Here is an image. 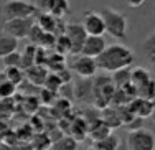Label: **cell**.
Masks as SVG:
<instances>
[{
  "instance_id": "cell-13",
  "label": "cell",
  "mask_w": 155,
  "mask_h": 150,
  "mask_svg": "<svg viewBox=\"0 0 155 150\" xmlns=\"http://www.w3.org/2000/svg\"><path fill=\"white\" fill-rule=\"evenodd\" d=\"M89 134V124L86 122L84 117H78L71 122L69 127V137H73L76 142H83Z\"/></svg>"
},
{
  "instance_id": "cell-7",
  "label": "cell",
  "mask_w": 155,
  "mask_h": 150,
  "mask_svg": "<svg viewBox=\"0 0 155 150\" xmlns=\"http://www.w3.org/2000/svg\"><path fill=\"white\" fill-rule=\"evenodd\" d=\"M69 69H71V73L79 76L81 79H91L97 73V64H96V60H93V58L76 54L69 63Z\"/></svg>"
},
{
  "instance_id": "cell-2",
  "label": "cell",
  "mask_w": 155,
  "mask_h": 150,
  "mask_svg": "<svg viewBox=\"0 0 155 150\" xmlns=\"http://www.w3.org/2000/svg\"><path fill=\"white\" fill-rule=\"evenodd\" d=\"M101 15L106 23V33H109L112 38L119 40V41H124L127 38V18L124 13L116 8L106 7L101 12Z\"/></svg>"
},
{
  "instance_id": "cell-19",
  "label": "cell",
  "mask_w": 155,
  "mask_h": 150,
  "mask_svg": "<svg viewBox=\"0 0 155 150\" xmlns=\"http://www.w3.org/2000/svg\"><path fill=\"white\" fill-rule=\"evenodd\" d=\"M18 51V41L7 35H0V58H5L8 54Z\"/></svg>"
},
{
  "instance_id": "cell-36",
  "label": "cell",
  "mask_w": 155,
  "mask_h": 150,
  "mask_svg": "<svg viewBox=\"0 0 155 150\" xmlns=\"http://www.w3.org/2000/svg\"><path fill=\"white\" fill-rule=\"evenodd\" d=\"M78 150H86V148H78Z\"/></svg>"
},
{
  "instance_id": "cell-16",
  "label": "cell",
  "mask_w": 155,
  "mask_h": 150,
  "mask_svg": "<svg viewBox=\"0 0 155 150\" xmlns=\"http://www.w3.org/2000/svg\"><path fill=\"white\" fill-rule=\"evenodd\" d=\"M101 119L104 120V124L109 127L110 130L116 129V127H120L122 126V119H120V112L119 109H112V107H107L101 112Z\"/></svg>"
},
{
  "instance_id": "cell-8",
  "label": "cell",
  "mask_w": 155,
  "mask_h": 150,
  "mask_svg": "<svg viewBox=\"0 0 155 150\" xmlns=\"http://www.w3.org/2000/svg\"><path fill=\"white\" fill-rule=\"evenodd\" d=\"M64 35L68 36L69 43H71L73 56L81 54V50H83L84 43H86V40H87V33L84 31L83 25H81V23H76V21H69V23H66Z\"/></svg>"
},
{
  "instance_id": "cell-10",
  "label": "cell",
  "mask_w": 155,
  "mask_h": 150,
  "mask_svg": "<svg viewBox=\"0 0 155 150\" xmlns=\"http://www.w3.org/2000/svg\"><path fill=\"white\" fill-rule=\"evenodd\" d=\"M74 89V97L76 101L84 102V104H89L94 99V83L91 79H81L78 84L73 86Z\"/></svg>"
},
{
  "instance_id": "cell-9",
  "label": "cell",
  "mask_w": 155,
  "mask_h": 150,
  "mask_svg": "<svg viewBox=\"0 0 155 150\" xmlns=\"http://www.w3.org/2000/svg\"><path fill=\"white\" fill-rule=\"evenodd\" d=\"M106 48H107V45H106L104 36H87L86 43H84L83 50H81V54L96 60L97 56H101Z\"/></svg>"
},
{
  "instance_id": "cell-30",
  "label": "cell",
  "mask_w": 155,
  "mask_h": 150,
  "mask_svg": "<svg viewBox=\"0 0 155 150\" xmlns=\"http://www.w3.org/2000/svg\"><path fill=\"white\" fill-rule=\"evenodd\" d=\"M10 150H33L30 144H20V145H15V147H12Z\"/></svg>"
},
{
  "instance_id": "cell-15",
  "label": "cell",
  "mask_w": 155,
  "mask_h": 150,
  "mask_svg": "<svg viewBox=\"0 0 155 150\" xmlns=\"http://www.w3.org/2000/svg\"><path fill=\"white\" fill-rule=\"evenodd\" d=\"M25 76H27V79L30 81L31 84H35V86H43L48 78V71L45 66H40V64H35V66L28 68L27 71H25Z\"/></svg>"
},
{
  "instance_id": "cell-22",
  "label": "cell",
  "mask_w": 155,
  "mask_h": 150,
  "mask_svg": "<svg viewBox=\"0 0 155 150\" xmlns=\"http://www.w3.org/2000/svg\"><path fill=\"white\" fill-rule=\"evenodd\" d=\"M51 139L46 134H35L31 140V148L33 150H51Z\"/></svg>"
},
{
  "instance_id": "cell-11",
  "label": "cell",
  "mask_w": 155,
  "mask_h": 150,
  "mask_svg": "<svg viewBox=\"0 0 155 150\" xmlns=\"http://www.w3.org/2000/svg\"><path fill=\"white\" fill-rule=\"evenodd\" d=\"M35 23L38 25L45 33H51V35H56V36L63 35L61 30H60V28H61V20L54 18L51 13H41Z\"/></svg>"
},
{
  "instance_id": "cell-32",
  "label": "cell",
  "mask_w": 155,
  "mask_h": 150,
  "mask_svg": "<svg viewBox=\"0 0 155 150\" xmlns=\"http://www.w3.org/2000/svg\"><path fill=\"white\" fill-rule=\"evenodd\" d=\"M117 150H129V148H127V145H125V144H120V145H119V148H117Z\"/></svg>"
},
{
  "instance_id": "cell-31",
  "label": "cell",
  "mask_w": 155,
  "mask_h": 150,
  "mask_svg": "<svg viewBox=\"0 0 155 150\" xmlns=\"http://www.w3.org/2000/svg\"><path fill=\"white\" fill-rule=\"evenodd\" d=\"M142 0H132V2H129V7H134V8H135V7H140V5H142Z\"/></svg>"
},
{
  "instance_id": "cell-17",
  "label": "cell",
  "mask_w": 155,
  "mask_h": 150,
  "mask_svg": "<svg viewBox=\"0 0 155 150\" xmlns=\"http://www.w3.org/2000/svg\"><path fill=\"white\" fill-rule=\"evenodd\" d=\"M142 54L150 64H155V30L143 38L142 43Z\"/></svg>"
},
{
  "instance_id": "cell-4",
  "label": "cell",
  "mask_w": 155,
  "mask_h": 150,
  "mask_svg": "<svg viewBox=\"0 0 155 150\" xmlns=\"http://www.w3.org/2000/svg\"><path fill=\"white\" fill-rule=\"evenodd\" d=\"M129 150H155V134L150 129H139L127 134L125 140Z\"/></svg>"
},
{
  "instance_id": "cell-21",
  "label": "cell",
  "mask_w": 155,
  "mask_h": 150,
  "mask_svg": "<svg viewBox=\"0 0 155 150\" xmlns=\"http://www.w3.org/2000/svg\"><path fill=\"white\" fill-rule=\"evenodd\" d=\"M78 142L69 135H63L56 142L51 144V150H78Z\"/></svg>"
},
{
  "instance_id": "cell-34",
  "label": "cell",
  "mask_w": 155,
  "mask_h": 150,
  "mask_svg": "<svg viewBox=\"0 0 155 150\" xmlns=\"http://www.w3.org/2000/svg\"><path fill=\"white\" fill-rule=\"evenodd\" d=\"M86 150H96V148H94V147H87Z\"/></svg>"
},
{
  "instance_id": "cell-18",
  "label": "cell",
  "mask_w": 155,
  "mask_h": 150,
  "mask_svg": "<svg viewBox=\"0 0 155 150\" xmlns=\"http://www.w3.org/2000/svg\"><path fill=\"white\" fill-rule=\"evenodd\" d=\"M150 79H152V76H150V73L147 71V69L143 68H134L130 69V84L137 89V87L143 86L145 83H149Z\"/></svg>"
},
{
  "instance_id": "cell-20",
  "label": "cell",
  "mask_w": 155,
  "mask_h": 150,
  "mask_svg": "<svg viewBox=\"0 0 155 150\" xmlns=\"http://www.w3.org/2000/svg\"><path fill=\"white\" fill-rule=\"evenodd\" d=\"M119 145H120L119 135H116V134L112 132L110 135H107L106 139H102V140L93 144V147L96 150H117V148H119Z\"/></svg>"
},
{
  "instance_id": "cell-26",
  "label": "cell",
  "mask_w": 155,
  "mask_h": 150,
  "mask_svg": "<svg viewBox=\"0 0 155 150\" xmlns=\"http://www.w3.org/2000/svg\"><path fill=\"white\" fill-rule=\"evenodd\" d=\"M64 86V84L61 83V79H60V76L56 74V73H48V78H46V81L45 84H43V87L48 91H51V93H60V89Z\"/></svg>"
},
{
  "instance_id": "cell-24",
  "label": "cell",
  "mask_w": 155,
  "mask_h": 150,
  "mask_svg": "<svg viewBox=\"0 0 155 150\" xmlns=\"http://www.w3.org/2000/svg\"><path fill=\"white\" fill-rule=\"evenodd\" d=\"M54 50H56V54H61V56L73 54V51H71V43H69L68 36H66L64 33L56 36V41H54Z\"/></svg>"
},
{
  "instance_id": "cell-35",
  "label": "cell",
  "mask_w": 155,
  "mask_h": 150,
  "mask_svg": "<svg viewBox=\"0 0 155 150\" xmlns=\"http://www.w3.org/2000/svg\"><path fill=\"white\" fill-rule=\"evenodd\" d=\"M152 106H153V109H155V99L152 101Z\"/></svg>"
},
{
  "instance_id": "cell-1",
  "label": "cell",
  "mask_w": 155,
  "mask_h": 150,
  "mask_svg": "<svg viewBox=\"0 0 155 150\" xmlns=\"http://www.w3.org/2000/svg\"><path fill=\"white\" fill-rule=\"evenodd\" d=\"M135 61V53L124 43H114L109 45L107 48L102 51L101 56L96 58V64L97 69L104 73H114L122 71V69H129Z\"/></svg>"
},
{
  "instance_id": "cell-14",
  "label": "cell",
  "mask_w": 155,
  "mask_h": 150,
  "mask_svg": "<svg viewBox=\"0 0 155 150\" xmlns=\"http://www.w3.org/2000/svg\"><path fill=\"white\" fill-rule=\"evenodd\" d=\"M110 134H112V130L106 126L104 120H102L101 117H99L97 120H94V122L89 124V134H87V135L93 139L94 144H96V142H99V140H102V139H106Z\"/></svg>"
},
{
  "instance_id": "cell-12",
  "label": "cell",
  "mask_w": 155,
  "mask_h": 150,
  "mask_svg": "<svg viewBox=\"0 0 155 150\" xmlns=\"http://www.w3.org/2000/svg\"><path fill=\"white\" fill-rule=\"evenodd\" d=\"M127 107H129V111L134 114V117H139V119H147V117H150L153 112L152 102L145 101V99H140V97H135Z\"/></svg>"
},
{
  "instance_id": "cell-28",
  "label": "cell",
  "mask_w": 155,
  "mask_h": 150,
  "mask_svg": "<svg viewBox=\"0 0 155 150\" xmlns=\"http://www.w3.org/2000/svg\"><path fill=\"white\" fill-rule=\"evenodd\" d=\"M3 64H5V68H21V53H15L8 54V56L3 58Z\"/></svg>"
},
{
  "instance_id": "cell-37",
  "label": "cell",
  "mask_w": 155,
  "mask_h": 150,
  "mask_svg": "<svg viewBox=\"0 0 155 150\" xmlns=\"http://www.w3.org/2000/svg\"><path fill=\"white\" fill-rule=\"evenodd\" d=\"M0 76H2V73H0Z\"/></svg>"
},
{
  "instance_id": "cell-23",
  "label": "cell",
  "mask_w": 155,
  "mask_h": 150,
  "mask_svg": "<svg viewBox=\"0 0 155 150\" xmlns=\"http://www.w3.org/2000/svg\"><path fill=\"white\" fill-rule=\"evenodd\" d=\"M3 78L8 83H12L13 86H18V84H21V81L25 78V71L21 68H5Z\"/></svg>"
},
{
  "instance_id": "cell-6",
  "label": "cell",
  "mask_w": 155,
  "mask_h": 150,
  "mask_svg": "<svg viewBox=\"0 0 155 150\" xmlns=\"http://www.w3.org/2000/svg\"><path fill=\"white\" fill-rule=\"evenodd\" d=\"M81 25H83V28L87 33V36H104V33H106L104 18H102L101 12H96V10L84 12Z\"/></svg>"
},
{
  "instance_id": "cell-29",
  "label": "cell",
  "mask_w": 155,
  "mask_h": 150,
  "mask_svg": "<svg viewBox=\"0 0 155 150\" xmlns=\"http://www.w3.org/2000/svg\"><path fill=\"white\" fill-rule=\"evenodd\" d=\"M58 76H60V79H61V83L63 84H69L71 83V79H73V73H71V69H61V71H58L56 73Z\"/></svg>"
},
{
  "instance_id": "cell-5",
  "label": "cell",
  "mask_w": 155,
  "mask_h": 150,
  "mask_svg": "<svg viewBox=\"0 0 155 150\" xmlns=\"http://www.w3.org/2000/svg\"><path fill=\"white\" fill-rule=\"evenodd\" d=\"M35 25L33 18H15V20H5L3 21L2 31L3 35L10 36L13 40H21V38H28V33Z\"/></svg>"
},
{
  "instance_id": "cell-3",
  "label": "cell",
  "mask_w": 155,
  "mask_h": 150,
  "mask_svg": "<svg viewBox=\"0 0 155 150\" xmlns=\"http://www.w3.org/2000/svg\"><path fill=\"white\" fill-rule=\"evenodd\" d=\"M38 12L36 5L31 2H21V0H12L5 2L2 7V13L5 20H15V18H33Z\"/></svg>"
},
{
  "instance_id": "cell-27",
  "label": "cell",
  "mask_w": 155,
  "mask_h": 150,
  "mask_svg": "<svg viewBox=\"0 0 155 150\" xmlns=\"http://www.w3.org/2000/svg\"><path fill=\"white\" fill-rule=\"evenodd\" d=\"M17 91V86H13L12 83H8L3 78L2 73V81H0V99H7V97H12Z\"/></svg>"
},
{
  "instance_id": "cell-33",
  "label": "cell",
  "mask_w": 155,
  "mask_h": 150,
  "mask_svg": "<svg viewBox=\"0 0 155 150\" xmlns=\"http://www.w3.org/2000/svg\"><path fill=\"white\" fill-rule=\"evenodd\" d=\"M150 119H152V122L155 124V109H153V112H152V116H150Z\"/></svg>"
},
{
  "instance_id": "cell-25",
  "label": "cell",
  "mask_w": 155,
  "mask_h": 150,
  "mask_svg": "<svg viewBox=\"0 0 155 150\" xmlns=\"http://www.w3.org/2000/svg\"><path fill=\"white\" fill-rule=\"evenodd\" d=\"M69 12V2L66 0H53V7H51L50 13L58 20H63V17Z\"/></svg>"
}]
</instances>
